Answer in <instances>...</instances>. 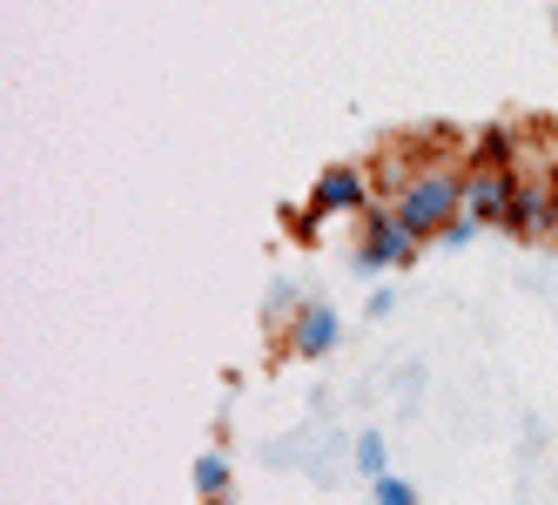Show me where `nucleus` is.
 I'll return each mask as SVG.
<instances>
[{"mask_svg":"<svg viewBox=\"0 0 558 505\" xmlns=\"http://www.w3.org/2000/svg\"><path fill=\"white\" fill-rule=\"evenodd\" d=\"M397 216H404L424 243H437L445 229L464 216V169H451V163H424V169H411L404 182H397Z\"/></svg>","mask_w":558,"mask_h":505,"instance_id":"obj_1","label":"nucleus"},{"mask_svg":"<svg viewBox=\"0 0 558 505\" xmlns=\"http://www.w3.org/2000/svg\"><path fill=\"white\" fill-rule=\"evenodd\" d=\"M356 223H364V237H356V256H350V263H356V277L411 269V263L424 256V237H417V229H411L404 216H397V203H371Z\"/></svg>","mask_w":558,"mask_h":505,"instance_id":"obj_2","label":"nucleus"},{"mask_svg":"<svg viewBox=\"0 0 558 505\" xmlns=\"http://www.w3.org/2000/svg\"><path fill=\"white\" fill-rule=\"evenodd\" d=\"M377 196H371V176L356 169V163H330L324 176H316V189H310V209L316 216H364Z\"/></svg>","mask_w":558,"mask_h":505,"instance_id":"obj_3","label":"nucleus"},{"mask_svg":"<svg viewBox=\"0 0 558 505\" xmlns=\"http://www.w3.org/2000/svg\"><path fill=\"white\" fill-rule=\"evenodd\" d=\"M337 337H343V324H337V303H324V297H310L303 310H296V324H290V358H303V364H316V358H330L337 351Z\"/></svg>","mask_w":558,"mask_h":505,"instance_id":"obj_4","label":"nucleus"},{"mask_svg":"<svg viewBox=\"0 0 558 505\" xmlns=\"http://www.w3.org/2000/svg\"><path fill=\"white\" fill-rule=\"evenodd\" d=\"M511 196H518V176H505V169H464V216L471 223L505 229Z\"/></svg>","mask_w":558,"mask_h":505,"instance_id":"obj_5","label":"nucleus"},{"mask_svg":"<svg viewBox=\"0 0 558 505\" xmlns=\"http://www.w3.org/2000/svg\"><path fill=\"white\" fill-rule=\"evenodd\" d=\"M505 229H511L518 243L551 237V176H518V196L505 209Z\"/></svg>","mask_w":558,"mask_h":505,"instance_id":"obj_6","label":"nucleus"},{"mask_svg":"<svg viewBox=\"0 0 558 505\" xmlns=\"http://www.w3.org/2000/svg\"><path fill=\"white\" fill-rule=\"evenodd\" d=\"M464 169H505V176H518V129H505V122L477 129L471 148H464Z\"/></svg>","mask_w":558,"mask_h":505,"instance_id":"obj_7","label":"nucleus"},{"mask_svg":"<svg viewBox=\"0 0 558 505\" xmlns=\"http://www.w3.org/2000/svg\"><path fill=\"white\" fill-rule=\"evenodd\" d=\"M195 498H229L235 492V472H229V452H203L195 458Z\"/></svg>","mask_w":558,"mask_h":505,"instance_id":"obj_8","label":"nucleus"},{"mask_svg":"<svg viewBox=\"0 0 558 505\" xmlns=\"http://www.w3.org/2000/svg\"><path fill=\"white\" fill-rule=\"evenodd\" d=\"M356 472H364L371 485L390 472V445H384V432H364V438H356Z\"/></svg>","mask_w":558,"mask_h":505,"instance_id":"obj_9","label":"nucleus"},{"mask_svg":"<svg viewBox=\"0 0 558 505\" xmlns=\"http://www.w3.org/2000/svg\"><path fill=\"white\" fill-rule=\"evenodd\" d=\"M310 297H296V284H276L269 290V330H283L290 337V324H296V310H303Z\"/></svg>","mask_w":558,"mask_h":505,"instance_id":"obj_10","label":"nucleus"},{"mask_svg":"<svg viewBox=\"0 0 558 505\" xmlns=\"http://www.w3.org/2000/svg\"><path fill=\"white\" fill-rule=\"evenodd\" d=\"M371 498H377V505H424L417 485H411V479H397V472H384V479L371 485Z\"/></svg>","mask_w":558,"mask_h":505,"instance_id":"obj_11","label":"nucleus"},{"mask_svg":"<svg viewBox=\"0 0 558 505\" xmlns=\"http://www.w3.org/2000/svg\"><path fill=\"white\" fill-rule=\"evenodd\" d=\"M477 229H485V223H471V216H458L451 229H445V237H437V243H445V250H464L471 237H477Z\"/></svg>","mask_w":558,"mask_h":505,"instance_id":"obj_12","label":"nucleus"},{"mask_svg":"<svg viewBox=\"0 0 558 505\" xmlns=\"http://www.w3.org/2000/svg\"><path fill=\"white\" fill-rule=\"evenodd\" d=\"M551 243H558V176H551Z\"/></svg>","mask_w":558,"mask_h":505,"instance_id":"obj_13","label":"nucleus"},{"mask_svg":"<svg viewBox=\"0 0 558 505\" xmlns=\"http://www.w3.org/2000/svg\"><path fill=\"white\" fill-rule=\"evenodd\" d=\"M203 505H229V498H203Z\"/></svg>","mask_w":558,"mask_h":505,"instance_id":"obj_14","label":"nucleus"}]
</instances>
